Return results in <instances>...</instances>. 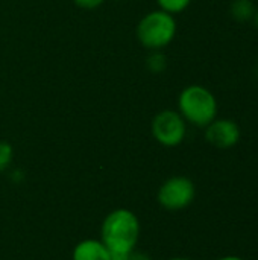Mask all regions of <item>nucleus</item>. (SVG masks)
I'll use <instances>...</instances> for the list:
<instances>
[{"label":"nucleus","instance_id":"obj_1","mask_svg":"<svg viewBox=\"0 0 258 260\" xmlns=\"http://www.w3.org/2000/svg\"><path fill=\"white\" fill-rule=\"evenodd\" d=\"M140 238V221L129 209L109 212L100 227V241L109 254H131Z\"/></svg>","mask_w":258,"mask_h":260},{"label":"nucleus","instance_id":"obj_2","mask_svg":"<svg viewBox=\"0 0 258 260\" xmlns=\"http://www.w3.org/2000/svg\"><path fill=\"white\" fill-rule=\"evenodd\" d=\"M178 113L187 122L196 128H205L219 114V104L214 93L201 85L190 84L178 94Z\"/></svg>","mask_w":258,"mask_h":260},{"label":"nucleus","instance_id":"obj_3","mask_svg":"<svg viewBox=\"0 0 258 260\" xmlns=\"http://www.w3.org/2000/svg\"><path fill=\"white\" fill-rule=\"evenodd\" d=\"M176 32L178 24L175 15L160 8L144 14L135 27V37L138 43L149 52L163 50L167 47L175 40Z\"/></svg>","mask_w":258,"mask_h":260},{"label":"nucleus","instance_id":"obj_4","mask_svg":"<svg viewBox=\"0 0 258 260\" xmlns=\"http://www.w3.org/2000/svg\"><path fill=\"white\" fill-rule=\"evenodd\" d=\"M152 137L157 143L164 148L179 146L187 136V122L178 113V110H161L158 111L151 123Z\"/></svg>","mask_w":258,"mask_h":260},{"label":"nucleus","instance_id":"obj_5","mask_svg":"<svg viewBox=\"0 0 258 260\" xmlns=\"http://www.w3.org/2000/svg\"><path fill=\"white\" fill-rule=\"evenodd\" d=\"M196 197L195 183L184 175H175L167 178L158 189L157 201L169 212H179L187 209Z\"/></svg>","mask_w":258,"mask_h":260},{"label":"nucleus","instance_id":"obj_6","mask_svg":"<svg viewBox=\"0 0 258 260\" xmlns=\"http://www.w3.org/2000/svg\"><path fill=\"white\" fill-rule=\"evenodd\" d=\"M205 140L217 149H231L239 145L242 129L234 119L216 117L205 128Z\"/></svg>","mask_w":258,"mask_h":260},{"label":"nucleus","instance_id":"obj_7","mask_svg":"<svg viewBox=\"0 0 258 260\" xmlns=\"http://www.w3.org/2000/svg\"><path fill=\"white\" fill-rule=\"evenodd\" d=\"M71 260H111V254L100 239H84L73 248Z\"/></svg>","mask_w":258,"mask_h":260},{"label":"nucleus","instance_id":"obj_8","mask_svg":"<svg viewBox=\"0 0 258 260\" xmlns=\"http://www.w3.org/2000/svg\"><path fill=\"white\" fill-rule=\"evenodd\" d=\"M255 3L252 0H233L230 5V15L237 23H248L254 20Z\"/></svg>","mask_w":258,"mask_h":260},{"label":"nucleus","instance_id":"obj_9","mask_svg":"<svg viewBox=\"0 0 258 260\" xmlns=\"http://www.w3.org/2000/svg\"><path fill=\"white\" fill-rule=\"evenodd\" d=\"M146 67L151 73L160 75L167 69V56L163 50H151L146 58Z\"/></svg>","mask_w":258,"mask_h":260},{"label":"nucleus","instance_id":"obj_10","mask_svg":"<svg viewBox=\"0 0 258 260\" xmlns=\"http://www.w3.org/2000/svg\"><path fill=\"white\" fill-rule=\"evenodd\" d=\"M158 8L172 14V15H178L181 12H184L190 5L192 0H155Z\"/></svg>","mask_w":258,"mask_h":260},{"label":"nucleus","instance_id":"obj_11","mask_svg":"<svg viewBox=\"0 0 258 260\" xmlns=\"http://www.w3.org/2000/svg\"><path fill=\"white\" fill-rule=\"evenodd\" d=\"M14 160V146L6 142L0 140V172L6 171Z\"/></svg>","mask_w":258,"mask_h":260},{"label":"nucleus","instance_id":"obj_12","mask_svg":"<svg viewBox=\"0 0 258 260\" xmlns=\"http://www.w3.org/2000/svg\"><path fill=\"white\" fill-rule=\"evenodd\" d=\"M106 0H73V3L82 9H96L102 6Z\"/></svg>","mask_w":258,"mask_h":260},{"label":"nucleus","instance_id":"obj_13","mask_svg":"<svg viewBox=\"0 0 258 260\" xmlns=\"http://www.w3.org/2000/svg\"><path fill=\"white\" fill-rule=\"evenodd\" d=\"M129 260H154L149 254H146V253H143V251H137V250H134L132 253H131V256H129Z\"/></svg>","mask_w":258,"mask_h":260},{"label":"nucleus","instance_id":"obj_14","mask_svg":"<svg viewBox=\"0 0 258 260\" xmlns=\"http://www.w3.org/2000/svg\"><path fill=\"white\" fill-rule=\"evenodd\" d=\"M216 260H245L243 257H239V256H224V257H219Z\"/></svg>","mask_w":258,"mask_h":260},{"label":"nucleus","instance_id":"obj_15","mask_svg":"<svg viewBox=\"0 0 258 260\" xmlns=\"http://www.w3.org/2000/svg\"><path fill=\"white\" fill-rule=\"evenodd\" d=\"M254 24H255V27H257V30H258V6H257V9H255V15H254Z\"/></svg>","mask_w":258,"mask_h":260},{"label":"nucleus","instance_id":"obj_16","mask_svg":"<svg viewBox=\"0 0 258 260\" xmlns=\"http://www.w3.org/2000/svg\"><path fill=\"white\" fill-rule=\"evenodd\" d=\"M167 260H192V259H189V257H172V259H167Z\"/></svg>","mask_w":258,"mask_h":260},{"label":"nucleus","instance_id":"obj_17","mask_svg":"<svg viewBox=\"0 0 258 260\" xmlns=\"http://www.w3.org/2000/svg\"><path fill=\"white\" fill-rule=\"evenodd\" d=\"M257 73H258V66H257Z\"/></svg>","mask_w":258,"mask_h":260}]
</instances>
